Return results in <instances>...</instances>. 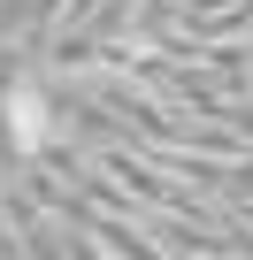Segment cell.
<instances>
[{
	"instance_id": "6da1fadb",
	"label": "cell",
	"mask_w": 253,
	"mask_h": 260,
	"mask_svg": "<svg viewBox=\"0 0 253 260\" xmlns=\"http://www.w3.org/2000/svg\"><path fill=\"white\" fill-rule=\"evenodd\" d=\"M8 138H16V153H39L46 146V100H39V84H16L8 92Z\"/></svg>"
}]
</instances>
